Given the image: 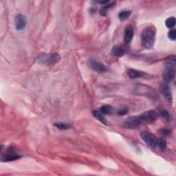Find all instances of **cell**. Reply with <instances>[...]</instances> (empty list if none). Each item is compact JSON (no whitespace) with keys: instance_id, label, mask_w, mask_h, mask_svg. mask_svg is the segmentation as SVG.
<instances>
[{"instance_id":"18","label":"cell","mask_w":176,"mask_h":176,"mask_svg":"<svg viewBox=\"0 0 176 176\" xmlns=\"http://www.w3.org/2000/svg\"><path fill=\"white\" fill-rule=\"evenodd\" d=\"M54 125L60 130H67L70 128V125L64 123V122H57V123H55Z\"/></svg>"},{"instance_id":"1","label":"cell","mask_w":176,"mask_h":176,"mask_svg":"<svg viewBox=\"0 0 176 176\" xmlns=\"http://www.w3.org/2000/svg\"><path fill=\"white\" fill-rule=\"evenodd\" d=\"M156 30L154 26H148L145 28L141 34V41L144 48L150 49L153 46L156 40Z\"/></svg>"},{"instance_id":"17","label":"cell","mask_w":176,"mask_h":176,"mask_svg":"<svg viewBox=\"0 0 176 176\" xmlns=\"http://www.w3.org/2000/svg\"><path fill=\"white\" fill-rule=\"evenodd\" d=\"M175 22H176L175 18L171 17L167 19L166 21H165V24H166V26L168 28L173 29L175 25Z\"/></svg>"},{"instance_id":"8","label":"cell","mask_w":176,"mask_h":176,"mask_svg":"<svg viewBox=\"0 0 176 176\" xmlns=\"http://www.w3.org/2000/svg\"><path fill=\"white\" fill-rule=\"evenodd\" d=\"M15 28L18 31H21L26 28L27 24V20L26 17L23 15L19 14L15 17Z\"/></svg>"},{"instance_id":"14","label":"cell","mask_w":176,"mask_h":176,"mask_svg":"<svg viewBox=\"0 0 176 176\" xmlns=\"http://www.w3.org/2000/svg\"><path fill=\"white\" fill-rule=\"evenodd\" d=\"M111 53H112L113 55L116 56V57H121L125 55V51L121 47L116 46L113 48L112 50H111Z\"/></svg>"},{"instance_id":"3","label":"cell","mask_w":176,"mask_h":176,"mask_svg":"<svg viewBox=\"0 0 176 176\" xmlns=\"http://www.w3.org/2000/svg\"><path fill=\"white\" fill-rule=\"evenodd\" d=\"M61 57L57 53L49 55H41L38 57V63L43 65H55L60 61Z\"/></svg>"},{"instance_id":"2","label":"cell","mask_w":176,"mask_h":176,"mask_svg":"<svg viewBox=\"0 0 176 176\" xmlns=\"http://www.w3.org/2000/svg\"><path fill=\"white\" fill-rule=\"evenodd\" d=\"M175 76V56H170L165 61V67L162 73L164 81L170 82Z\"/></svg>"},{"instance_id":"16","label":"cell","mask_w":176,"mask_h":176,"mask_svg":"<svg viewBox=\"0 0 176 176\" xmlns=\"http://www.w3.org/2000/svg\"><path fill=\"white\" fill-rule=\"evenodd\" d=\"M116 4V3H111L110 4H107V5H104V6L101 8L100 10V15L102 16H106L107 14L108 10L109 9L112 8L114 6V5Z\"/></svg>"},{"instance_id":"6","label":"cell","mask_w":176,"mask_h":176,"mask_svg":"<svg viewBox=\"0 0 176 176\" xmlns=\"http://www.w3.org/2000/svg\"><path fill=\"white\" fill-rule=\"evenodd\" d=\"M20 158L21 156L15 153L14 149L12 148H9V149H7L6 153L2 156L1 160L2 162H10L15 161Z\"/></svg>"},{"instance_id":"12","label":"cell","mask_w":176,"mask_h":176,"mask_svg":"<svg viewBox=\"0 0 176 176\" xmlns=\"http://www.w3.org/2000/svg\"><path fill=\"white\" fill-rule=\"evenodd\" d=\"M92 114H93V116H94L95 118L98 120V121H99L100 122H102L103 124L104 125L107 124V121L105 116L103 115L104 114L101 112L100 111L96 110L93 111Z\"/></svg>"},{"instance_id":"20","label":"cell","mask_w":176,"mask_h":176,"mask_svg":"<svg viewBox=\"0 0 176 176\" xmlns=\"http://www.w3.org/2000/svg\"><path fill=\"white\" fill-rule=\"evenodd\" d=\"M100 111L105 114H110L112 113V108L109 105H103V107H101Z\"/></svg>"},{"instance_id":"5","label":"cell","mask_w":176,"mask_h":176,"mask_svg":"<svg viewBox=\"0 0 176 176\" xmlns=\"http://www.w3.org/2000/svg\"><path fill=\"white\" fill-rule=\"evenodd\" d=\"M140 137L143 141H145L146 145L151 148H156L158 146V139L156 136L148 132H142L140 133Z\"/></svg>"},{"instance_id":"22","label":"cell","mask_w":176,"mask_h":176,"mask_svg":"<svg viewBox=\"0 0 176 176\" xmlns=\"http://www.w3.org/2000/svg\"><path fill=\"white\" fill-rule=\"evenodd\" d=\"M158 146L159 148H160L161 149H164L167 146V143L164 139H158Z\"/></svg>"},{"instance_id":"10","label":"cell","mask_w":176,"mask_h":176,"mask_svg":"<svg viewBox=\"0 0 176 176\" xmlns=\"http://www.w3.org/2000/svg\"><path fill=\"white\" fill-rule=\"evenodd\" d=\"M127 75L131 79H135L138 78H142L145 75V73L142 71L135 70V69H129L127 70Z\"/></svg>"},{"instance_id":"7","label":"cell","mask_w":176,"mask_h":176,"mask_svg":"<svg viewBox=\"0 0 176 176\" xmlns=\"http://www.w3.org/2000/svg\"><path fill=\"white\" fill-rule=\"evenodd\" d=\"M141 122L140 121L139 116H132L125 120L123 125L124 127L129 128V129H136L138 127H140Z\"/></svg>"},{"instance_id":"24","label":"cell","mask_w":176,"mask_h":176,"mask_svg":"<svg viewBox=\"0 0 176 176\" xmlns=\"http://www.w3.org/2000/svg\"><path fill=\"white\" fill-rule=\"evenodd\" d=\"M127 109H121V110L118 111V114L119 115H124V114H127Z\"/></svg>"},{"instance_id":"9","label":"cell","mask_w":176,"mask_h":176,"mask_svg":"<svg viewBox=\"0 0 176 176\" xmlns=\"http://www.w3.org/2000/svg\"><path fill=\"white\" fill-rule=\"evenodd\" d=\"M89 65L92 70L97 72H105L107 71V67L103 63L98 62L95 59H90Z\"/></svg>"},{"instance_id":"21","label":"cell","mask_w":176,"mask_h":176,"mask_svg":"<svg viewBox=\"0 0 176 176\" xmlns=\"http://www.w3.org/2000/svg\"><path fill=\"white\" fill-rule=\"evenodd\" d=\"M159 132H160V134L164 137H169L171 135V131L167 129H164V128L160 129L159 130Z\"/></svg>"},{"instance_id":"11","label":"cell","mask_w":176,"mask_h":176,"mask_svg":"<svg viewBox=\"0 0 176 176\" xmlns=\"http://www.w3.org/2000/svg\"><path fill=\"white\" fill-rule=\"evenodd\" d=\"M133 37H134V28H133V26L131 25L127 26L125 31V41L126 43L131 42Z\"/></svg>"},{"instance_id":"15","label":"cell","mask_w":176,"mask_h":176,"mask_svg":"<svg viewBox=\"0 0 176 176\" xmlns=\"http://www.w3.org/2000/svg\"><path fill=\"white\" fill-rule=\"evenodd\" d=\"M131 14H132V12H131L130 10H122V11L119 13L118 17L120 20L123 21L128 19L131 16Z\"/></svg>"},{"instance_id":"4","label":"cell","mask_w":176,"mask_h":176,"mask_svg":"<svg viewBox=\"0 0 176 176\" xmlns=\"http://www.w3.org/2000/svg\"><path fill=\"white\" fill-rule=\"evenodd\" d=\"M158 117V114L154 110H149L139 116L141 124H149L155 122Z\"/></svg>"},{"instance_id":"19","label":"cell","mask_w":176,"mask_h":176,"mask_svg":"<svg viewBox=\"0 0 176 176\" xmlns=\"http://www.w3.org/2000/svg\"><path fill=\"white\" fill-rule=\"evenodd\" d=\"M160 115L167 122H170L171 121V116L170 114L168 112L166 109H162V110L160 111Z\"/></svg>"},{"instance_id":"13","label":"cell","mask_w":176,"mask_h":176,"mask_svg":"<svg viewBox=\"0 0 176 176\" xmlns=\"http://www.w3.org/2000/svg\"><path fill=\"white\" fill-rule=\"evenodd\" d=\"M162 94L164 95V97L166 98V99L169 101V102L171 103L172 102V94H171V92L168 86H164L162 88Z\"/></svg>"},{"instance_id":"23","label":"cell","mask_w":176,"mask_h":176,"mask_svg":"<svg viewBox=\"0 0 176 176\" xmlns=\"http://www.w3.org/2000/svg\"><path fill=\"white\" fill-rule=\"evenodd\" d=\"M168 37L170 39L173 40V41H175L176 38V32L175 30H171L169 32V34H168Z\"/></svg>"}]
</instances>
